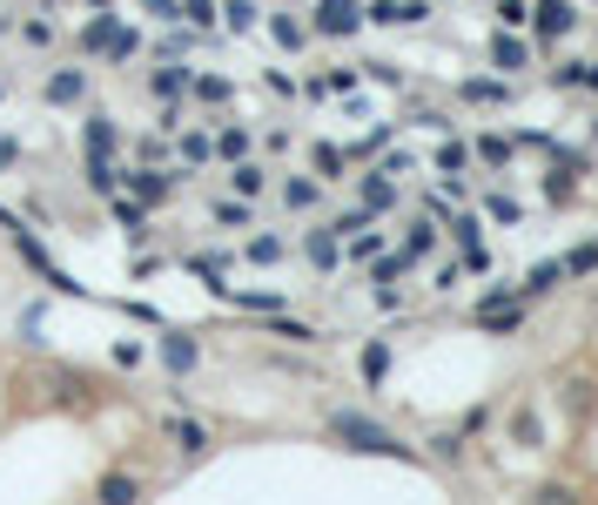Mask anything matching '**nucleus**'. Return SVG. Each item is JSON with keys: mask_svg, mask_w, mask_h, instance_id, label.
<instances>
[{"mask_svg": "<svg viewBox=\"0 0 598 505\" xmlns=\"http://www.w3.org/2000/svg\"><path fill=\"white\" fill-rule=\"evenodd\" d=\"M330 432H337L343 445H356V452H396V438L383 432V424H377V418H356V411H337Z\"/></svg>", "mask_w": 598, "mask_h": 505, "instance_id": "obj_1", "label": "nucleus"}, {"mask_svg": "<svg viewBox=\"0 0 598 505\" xmlns=\"http://www.w3.org/2000/svg\"><path fill=\"white\" fill-rule=\"evenodd\" d=\"M356 27H364L356 0H316V34H356Z\"/></svg>", "mask_w": 598, "mask_h": 505, "instance_id": "obj_2", "label": "nucleus"}, {"mask_svg": "<svg viewBox=\"0 0 598 505\" xmlns=\"http://www.w3.org/2000/svg\"><path fill=\"white\" fill-rule=\"evenodd\" d=\"M532 27L545 34V41H558V34L578 27V8H572V0H538V8H532Z\"/></svg>", "mask_w": 598, "mask_h": 505, "instance_id": "obj_3", "label": "nucleus"}, {"mask_svg": "<svg viewBox=\"0 0 598 505\" xmlns=\"http://www.w3.org/2000/svg\"><path fill=\"white\" fill-rule=\"evenodd\" d=\"M491 61H498L504 74H517L532 55H525V41H517V34H504V27H498V34H491Z\"/></svg>", "mask_w": 598, "mask_h": 505, "instance_id": "obj_4", "label": "nucleus"}, {"mask_svg": "<svg viewBox=\"0 0 598 505\" xmlns=\"http://www.w3.org/2000/svg\"><path fill=\"white\" fill-rule=\"evenodd\" d=\"M430 163H437V176H444V182H457V176H464V163H471V148H464V142H437Z\"/></svg>", "mask_w": 598, "mask_h": 505, "instance_id": "obj_5", "label": "nucleus"}, {"mask_svg": "<svg viewBox=\"0 0 598 505\" xmlns=\"http://www.w3.org/2000/svg\"><path fill=\"white\" fill-rule=\"evenodd\" d=\"M283 203H290V209H316V203H324V189H316L309 176H290V182H283Z\"/></svg>", "mask_w": 598, "mask_h": 505, "instance_id": "obj_6", "label": "nucleus"}, {"mask_svg": "<svg viewBox=\"0 0 598 505\" xmlns=\"http://www.w3.org/2000/svg\"><path fill=\"white\" fill-rule=\"evenodd\" d=\"M558 88H591V95H598V61H572V68H558Z\"/></svg>", "mask_w": 598, "mask_h": 505, "instance_id": "obj_7", "label": "nucleus"}, {"mask_svg": "<svg viewBox=\"0 0 598 505\" xmlns=\"http://www.w3.org/2000/svg\"><path fill=\"white\" fill-rule=\"evenodd\" d=\"M309 263L316 269H337V229H316V237H309Z\"/></svg>", "mask_w": 598, "mask_h": 505, "instance_id": "obj_8", "label": "nucleus"}, {"mask_svg": "<svg viewBox=\"0 0 598 505\" xmlns=\"http://www.w3.org/2000/svg\"><path fill=\"white\" fill-rule=\"evenodd\" d=\"M229 182H235V196H263V169H256V163H235Z\"/></svg>", "mask_w": 598, "mask_h": 505, "instance_id": "obj_9", "label": "nucleus"}, {"mask_svg": "<svg viewBox=\"0 0 598 505\" xmlns=\"http://www.w3.org/2000/svg\"><path fill=\"white\" fill-rule=\"evenodd\" d=\"M558 284H565V256H558V263H538L525 290H558Z\"/></svg>", "mask_w": 598, "mask_h": 505, "instance_id": "obj_10", "label": "nucleus"}, {"mask_svg": "<svg viewBox=\"0 0 598 505\" xmlns=\"http://www.w3.org/2000/svg\"><path fill=\"white\" fill-rule=\"evenodd\" d=\"M169 432H175V445H182V452H203V445H209V432H203V424H188V418H175Z\"/></svg>", "mask_w": 598, "mask_h": 505, "instance_id": "obj_11", "label": "nucleus"}, {"mask_svg": "<svg viewBox=\"0 0 598 505\" xmlns=\"http://www.w3.org/2000/svg\"><path fill=\"white\" fill-rule=\"evenodd\" d=\"M216 155H222V163H243V155H249V135H243V129H222Z\"/></svg>", "mask_w": 598, "mask_h": 505, "instance_id": "obj_12", "label": "nucleus"}, {"mask_svg": "<svg viewBox=\"0 0 598 505\" xmlns=\"http://www.w3.org/2000/svg\"><path fill=\"white\" fill-rule=\"evenodd\" d=\"M511 135H477V155H485V163H511Z\"/></svg>", "mask_w": 598, "mask_h": 505, "instance_id": "obj_13", "label": "nucleus"}, {"mask_svg": "<svg viewBox=\"0 0 598 505\" xmlns=\"http://www.w3.org/2000/svg\"><path fill=\"white\" fill-rule=\"evenodd\" d=\"M430 243H437V229H430V223H411V243H404V256L417 263V256H424Z\"/></svg>", "mask_w": 598, "mask_h": 505, "instance_id": "obj_14", "label": "nucleus"}, {"mask_svg": "<svg viewBox=\"0 0 598 505\" xmlns=\"http://www.w3.org/2000/svg\"><path fill=\"white\" fill-rule=\"evenodd\" d=\"M525 21H532L525 0H498V27H525Z\"/></svg>", "mask_w": 598, "mask_h": 505, "instance_id": "obj_15", "label": "nucleus"}, {"mask_svg": "<svg viewBox=\"0 0 598 505\" xmlns=\"http://www.w3.org/2000/svg\"><path fill=\"white\" fill-rule=\"evenodd\" d=\"M162 358H169L175 371H188V364H195V344H182V337H169V344H162Z\"/></svg>", "mask_w": 598, "mask_h": 505, "instance_id": "obj_16", "label": "nucleus"}, {"mask_svg": "<svg viewBox=\"0 0 598 505\" xmlns=\"http://www.w3.org/2000/svg\"><path fill=\"white\" fill-rule=\"evenodd\" d=\"M464 101H504V82H464Z\"/></svg>", "mask_w": 598, "mask_h": 505, "instance_id": "obj_17", "label": "nucleus"}, {"mask_svg": "<svg viewBox=\"0 0 598 505\" xmlns=\"http://www.w3.org/2000/svg\"><path fill=\"white\" fill-rule=\"evenodd\" d=\"M485 209H491V216H498V223H517V216H525V209H517V203H511V196H504V189H498V196H485Z\"/></svg>", "mask_w": 598, "mask_h": 505, "instance_id": "obj_18", "label": "nucleus"}, {"mask_svg": "<svg viewBox=\"0 0 598 505\" xmlns=\"http://www.w3.org/2000/svg\"><path fill=\"white\" fill-rule=\"evenodd\" d=\"M390 371V351H383V344H370V351H364V377H383Z\"/></svg>", "mask_w": 598, "mask_h": 505, "instance_id": "obj_19", "label": "nucleus"}, {"mask_svg": "<svg viewBox=\"0 0 598 505\" xmlns=\"http://www.w3.org/2000/svg\"><path fill=\"white\" fill-rule=\"evenodd\" d=\"M129 182H135V196H148V203H155V196H162V182H155L148 169H129Z\"/></svg>", "mask_w": 598, "mask_h": 505, "instance_id": "obj_20", "label": "nucleus"}, {"mask_svg": "<svg viewBox=\"0 0 598 505\" xmlns=\"http://www.w3.org/2000/svg\"><path fill=\"white\" fill-rule=\"evenodd\" d=\"M451 237H457L464 250H477V216H457V223H451Z\"/></svg>", "mask_w": 598, "mask_h": 505, "instance_id": "obj_21", "label": "nucleus"}, {"mask_svg": "<svg viewBox=\"0 0 598 505\" xmlns=\"http://www.w3.org/2000/svg\"><path fill=\"white\" fill-rule=\"evenodd\" d=\"M249 256H256V263H276V256H283V243H276V237H256Z\"/></svg>", "mask_w": 598, "mask_h": 505, "instance_id": "obj_22", "label": "nucleus"}, {"mask_svg": "<svg viewBox=\"0 0 598 505\" xmlns=\"http://www.w3.org/2000/svg\"><path fill=\"white\" fill-rule=\"evenodd\" d=\"M276 41H283V48H303V27H296V21L283 14V21H276Z\"/></svg>", "mask_w": 598, "mask_h": 505, "instance_id": "obj_23", "label": "nucleus"}]
</instances>
